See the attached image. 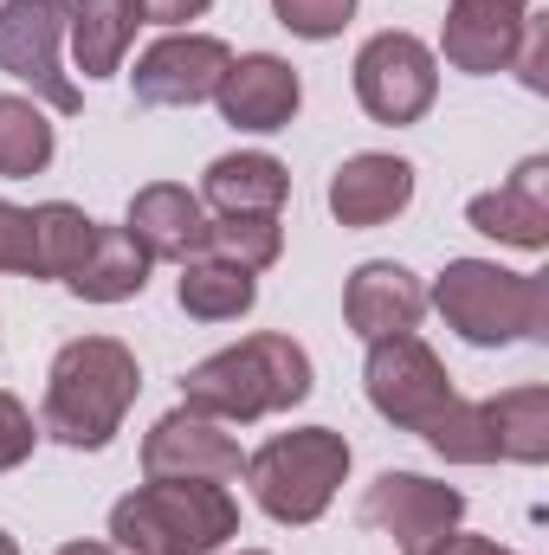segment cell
Wrapping results in <instances>:
<instances>
[{"mask_svg":"<svg viewBox=\"0 0 549 555\" xmlns=\"http://www.w3.org/2000/svg\"><path fill=\"white\" fill-rule=\"evenodd\" d=\"M142 388L137 356L117 336H78L52 356L46 375V433L72 452H104Z\"/></svg>","mask_w":549,"mask_h":555,"instance_id":"1","label":"cell"},{"mask_svg":"<svg viewBox=\"0 0 549 555\" xmlns=\"http://www.w3.org/2000/svg\"><path fill=\"white\" fill-rule=\"evenodd\" d=\"M304 395H310V356L291 336H272V330L207 356L181 382V408L214 420H266L297 408Z\"/></svg>","mask_w":549,"mask_h":555,"instance_id":"2","label":"cell"},{"mask_svg":"<svg viewBox=\"0 0 549 555\" xmlns=\"http://www.w3.org/2000/svg\"><path fill=\"white\" fill-rule=\"evenodd\" d=\"M240 530V504L227 485H188V478H149L111 511V537L124 555H214Z\"/></svg>","mask_w":549,"mask_h":555,"instance_id":"3","label":"cell"},{"mask_svg":"<svg viewBox=\"0 0 549 555\" xmlns=\"http://www.w3.org/2000/svg\"><path fill=\"white\" fill-rule=\"evenodd\" d=\"M433 304L478 349H498L518 336H531V343L549 336V278L505 272L491 259H452L433 284Z\"/></svg>","mask_w":549,"mask_h":555,"instance_id":"4","label":"cell"},{"mask_svg":"<svg viewBox=\"0 0 549 555\" xmlns=\"http://www.w3.org/2000/svg\"><path fill=\"white\" fill-rule=\"evenodd\" d=\"M343 478H349V439L330 426L278 433L246 459V485L272 524H317Z\"/></svg>","mask_w":549,"mask_h":555,"instance_id":"5","label":"cell"},{"mask_svg":"<svg viewBox=\"0 0 549 555\" xmlns=\"http://www.w3.org/2000/svg\"><path fill=\"white\" fill-rule=\"evenodd\" d=\"M362 382H369V408L388 426H401V433H426L433 420L452 408V382H446L439 356L413 330L369 343V375Z\"/></svg>","mask_w":549,"mask_h":555,"instance_id":"6","label":"cell"},{"mask_svg":"<svg viewBox=\"0 0 549 555\" xmlns=\"http://www.w3.org/2000/svg\"><path fill=\"white\" fill-rule=\"evenodd\" d=\"M72 0H7L0 7V72L33 85L52 111H78V85L59 72V39H65Z\"/></svg>","mask_w":549,"mask_h":555,"instance_id":"7","label":"cell"},{"mask_svg":"<svg viewBox=\"0 0 549 555\" xmlns=\"http://www.w3.org/2000/svg\"><path fill=\"white\" fill-rule=\"evenodd\" d=\"M439 65L413 33H375L356 52V98L375 124H420L433 111Z\"/></svg>","mask_w":549,"mask_h":555,"instance_id":"8","label":"cell"},{"mask_svg":"<svg viewBox=\"0 0 549 555\" xmlns=\"http://www.w3.org/2000/svg\"><path fill=\"white\" fill-rule=\"evenodd\" d=\"M465 517V498L452 485H433L420 472H382L362 498V524L395 537L401 555H433Z\"/></svg>","mask_w":549,"mask_h":555,"instance_id":"9","label":"cell"},{"mask_svg":"<svg viewBox=\"0 0 549 555\" xmlns=\"http://www.w3.org/2000/svg\"><path fill=\"white\" fill-rule=\"evenodd\" d=\"M142 472L149 478H188V485H233L246 472V459H240V439L227 433V420L175 408L149 426Z\"/></svg>","mask_w":549,"mask_h":555,"instance_id":"10","label":"cell"},{"mask_svg":"<svg viewBox=\"0 0 549 555\" xmlns=\"http://www.w3.org/2000/svg\"><path fill=\"white\" fill-rule=\"evenodd\" d=\"M227 65H233V52L220 46V39H207V33H168V39H155L149 52L137 59V104H155V111H194V104H207L214 91H220V78H227Z\"/></svg>","mask_w":549,"mask_h":555,"instance_id":"11","label":"cell"},{"mask_svg":"<svg viewBox=\"0 0 549 555\" xmlns=\"http://www.w3.org/2000/svg\"><path fill=\"white\" fill-rule=\"evenodd\" d=\"M531 26V0H452L446 13V65L452 72H472V78H491L518 59V39Z\"/></svg>","mask_w":549,"mask_h":555,"instance_id":"12","label":"cell"},{"mask_svg":"<svg viewBox=\"0 0 549 555\" xmlns=\"http://www.w3.org/2000/svg\"><path fill=\"white\" fill-rule=\"evenodd\" d=\"M214 104H220V117H227L233 130H259V137H266V130H284V124L297 117L304 85H297V72H291L278 52H246V59L227 65Z\"/></svg>","mask_w":549,"mask_h":555,"instance_id":"13","label":"cell"},{"mask_svg":"<svg viewBox=\"0 0 549 555\" xmlns=\"http://www.w3.org/2000/svg\"><path fill=\"white\" fill-rule=\"evenodd\" d=\"M124 227L149 259H168V266H188L207 253V207H201V194H188L175 181H149L130 201Z\"/></svg>","mask_w":549,"mask_h":555,"instance_id":"14","label":"cell"},{"mask_svg":"<svg viewBox=\"0 0 549 555\" xmlns=\"http://www.w3.org/2000/svg\"><path fill=\"white\" fill-rule=\"evenodd\" d=\"M465 220H472L478 233L505 240V246L544 253V246H549V162H544V155H531V162H524L498 194H478V201L465 207Z\"/></svg>","mask_w":549,"mask_h":555,"instance_id":"15","label":"cell"},{"mask_svg":"<svg viewBox=\"0 0 549 555\" xmlns=\"http://www.w3.org/2000/svg\"><path fill=\"white\" fill-rule=\"evenodd\" d=\"M413 201V168L401 155H349L336 175H330V214L343 227H382L395 220Z\"/></svg>","mask_w":549,"mask_h":555,"instance_id":"16","label":"cell"},{"mask_svg":"<svg viewBox=\"0 0 549 555\" xmlns=\"http://www.w3.org/2000/svg\"><path fill=\"white\" fill-rule=\"evenodd\" d=\"M420 310H426L420 278H413L408 266H388V259L362 266V272L349 278V291H343V317H349V330H356L362 343L408 336L413 323H420Z\"/></svg>","mask_w":549,"mask_h":555,"instance_id":"17","label":"cell"},{"mask_svg":"<svg viewBox=\"0 0 549 555\" xmlns=\"http://www.w3.org/2000/svg\"><path fill=\"white\" fill-rule=\"evenodd\" d=\"M142 7L137 0H72V52H78V72L85 78H117L124 72V52L137 46Z\"/></svg>","mask_w":549,"mask_h":555,"instance_id":"18","label":"cell"},{"mask_svg":"<svg viewBox=\"0 0 549 555\" xmlns=\"http://www.w3.org/2000/svg\"><path fill=\"white\" fill-rule=\"evenodd\" d=\"M291 194V175L278 155H220L201 181V207L214 214H278Z\"/></svg>","mask_w":549,"mask_h":555,"instance_id":"19","label":"cell"},{"mask_svg":"<svg viewBox=\"0 0 549 555\" xmlns=\"http://www.w3.org/2000/svg\"><path fill=\"white\" fill-rule=\"evenodd\" d=\"M149 266H155V259L130 240V227H98L85 266L65 278V284H72L85 304H124V297H137L142 284H149Z\"/></svg>","mask_w":549,"mask_h":555,"instance_id":"20","label":"cell"},{"mask_svg":"<svg viewBox=\"0 0 549 555\" xmlns=\"http://www.w3.org/2000/svg\"><path fill=\"white\" fill-rule=\"evenodd\" d=\"M478 408L491 420L498 459H518V465H544L549 459V388H505V395H491Z\"/></svg>","mask_w":549,"mask_h":555,"instance_id":"21","label":"cell"},{"mask_svg":"<svg viewBox=\"0 0 549 555\" xmlns=\"http://www.w3.org/2000/svg\"><path fill=\"white\" fill-rule=\"evenodd\" d=\"M175 297H181V310L188 317H201V323H233V317H246L253 310V297H259V284L253 272H240V266H227V259H188L181 266V284H175Z\"/></svg>","mask_w":549,"mask_h":555,"instance_id":"22","label":"cell"},{"mask_svg":"<svg viewBox=\"0 0 549 555\" xmlns=\"http://www.w3.org/2000/svg\"><path fill=\"white\" fill-rule=\"evenodd\" d=\"M98 220H85L72 201H46L33 207V278H72L91 253Z\"/></svg>","mask_w":549,"mask_h":555,"instance_id":"23","label":"cell"},{"mask_svg":"<svg viewBox=\"0 0 549 555\" xmlns=\"http://www.w3.org/2000/svg\"><path fill=\"white\" fill-rule=\"evenodd\" d=\"M278 253H284L278 214H220V220H207V259H227L240 272H266V266H278Z\"/></svg>","mask_w":549,"mask_h":555,"instance_id":"24","label":"cell"},{"mask_svg":"<svg viewBox=\"0 0 549 555\" xmlns=\"http://www.w3.org/2000/svg\"><path fill=\"white\" fill-rule=\"evenodd\" d=\"M52 162V124L33 98H0V175L26 181Z\"/></svg>","mask_w":549,"mask_h":555,"instance_id":"25","label":"cell"},{"mask_svg":"<svg viewBox=\"0 0 549 555\" xmlns=\"http://www.w3.org/2000/svg\"><path fill=\"white\" fill-rule=\"evenodd\" d=\"M439 459H452V465H491L498 459V446H491V420H485V408L478 401H459L452 395V408L433 420L426 433H420Z\"/></svg>","mask_w":549,"mask_h":555,"instance_id":"26","label":"cell"},{"mask_svg":"<svg viewBox=\"0 0 549 555\" xmlns=\"http://www.w3.org/2000/svg\"><path fill=\"white\" fill-rule=\"evenodd\" d=\"M278 26H291L297 39H336L356 13V0H272Z\"/></svg>","mask_w":549,"mask_h":555,"instance_id":"27","label":"cell"},{"mask_svg":"<svg viewBox=\"0 0 549 555\" xmlns=\"http://www.w3.org/2000/svg\"><path fill=\"white\" fill-rule=\"evenodd\" d=\"M0 272L33 278V214L13 201H0Z\"/></svg>","mask_w":549,"mask_h":555,"instance_id":"28","label":"cell"},{"mask_svg":"<svg viewBox=\"0 0 549 555\" xmlns=\"http://www.w3.org/2000/svg\"><path fill=\"white\" fill-rule=\"evenodd\" d=\"M33 414L13 401V395H0V472H13V465H26L33 459Z\"/></svg>","mask_w":549,"mask_h":555,"instance_id":"29","label":"cell"},{"mask_svg":"<svg viewBox=\"0 0 549 555\" xmlns=\"http://www.w3.org/2000/svg\"><path fill=\"white\" fill-rule=\"evenodd\" d=\"M511 65H518V72H524V85H531V91H549V33H544V20H531V26H524V39H518V59H511Z\"/></svg>","mask_w":549,"mask_h":555,"instance_id":"30","label":"cell"},{"mask_svg":"<svg viewBox=\"0 0 549 555\" xmlns=\"http://www.w3.org/2000/svg\"><path fill=\"white\" fill-rule=\"evenodd\" d=\"M142 20H155V26H181V20H201L214 0H137Z\"/></svg>","mask_w":549,"mask_h":555,"instance_id":"31","label":"cell"},{"mask_svg":"<svg viewBox=\"0 0 549 555\" xmlns=\"http://www.w3.org/2000/svg\"><path fill=\"white\" fill-rule=\"evenodd\" d=\"M433 555H511V550H498V543H485V537H459V530H452Z\"/></svg>","mask_w":549,"mask_h":555,"instance_id":"32","label":"cell"},{"mask_svg":"<svg viewBox=\"0 0 549 555\" xmlns=\"http://www.w3.org/2000/svg\"><path fill=\"white\" fill-rule=\"evenodd\" d=\"M59 555H117V550H111V543H65Z\"/></svg>","mask_w":549,"mask_h":555,"instance_id":"33","label":"cell"},{"mask_svg":"<svg viewBox=\"0 0 549 555\" xmlns=\"http://www.w3.org/2000/svg\"><path fill=\"white\" fill-rule=\"evenodd\" d=\"M0 555H20V550H13V537H7V530H0Z\"/></svg>","mask_w":549,"mask_h":555,"instance_id":"34","label":"cell"}]
</instances>
